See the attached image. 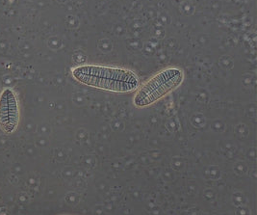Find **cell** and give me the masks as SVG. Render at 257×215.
<instances>
[{
	"label": "cell",
	"mask_w": 257,
	"mask_h": 215,
	"mask_svg": "<svg viewBox=\"0 0 257 215\" xmlns=\"http://www.w3.org/2000/svg\"><path fill=\"white\" fill-rule=\"evenodd\" d=\"M71 74L79 83L118 94L136 91L140 86L138 75L125 68L81 65L73 68Z\"/></svg>",
	"instance_id": "obj_1"
},
{
	"label": "cell",
	"mask_w": 257,
	"mask_h": 215,
	"mask_svg": "<svg viewBox=\"0 0 257 215\" xmlns=\"http://www.w3.org/2000/svg\"><path fill=\"white\" fill-rule=\"evenodd\" d=\"M184 80V72L176 67H170L157 72L136 90L133 103L137 108L151 106L175 91Z\"/></svg>",
	"instance_id": "obj_2"
},
{
	"label": "cell",
	"mask_w": 257,
	"mask_h": 215,
	"mask_svg": "<svg viewBox=\"0 0 257 215\" xmlns=\"http://www.w3.org/2000/svg\"><path fill=\"white\" fill-rule=\"evenodd\" d=\"M20 122V108L16 93L6 88L0 95V128L5 133H13Z\"/></svg>",
	"instance_id": "obj_3"
}]
</instances>
